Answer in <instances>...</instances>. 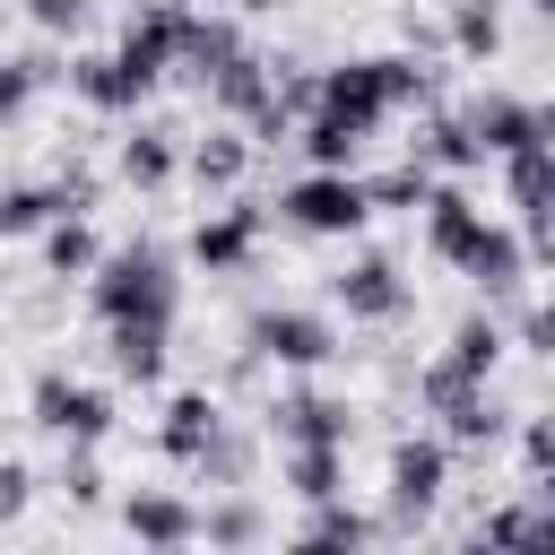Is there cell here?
<instances>
[{
	"label": "cell",
	"mask_w": 555,
	"mask_h": 555,
	"mask_svg": "<svg viewBox=\"0 0 555 555\" xmlns=\"http://www.w3.org/2000/svg\"><path fill=\"white\" fill-rule=\"evenodd\" d=\"M173 35H182V0H139V9H130V26H121V43H113V61L156 95V87H165V69H173Z\"/></svg>",
	"instance_id": "obj_14"
},
{
	"label": "cell",
	"mask_w": 555,
	"mask_h": 555,
	"mask_svg": "<svg viewBox=\"0 0 555 555\" xmlns=\"http://www.w3.org/2000/svg\"><path fill=\"white\" fill-rule=\"evenodd\" d=\"M382 78H390V113H408V104H434V69H425L416 52H382Z\"/></svg>",
	"instance_id": "obj_35"
},
{
	"label": "cell",
	"mask_w": 555,
	"mask_h": 555,
	"mask_svg": "<svg viewBox=\"0 0 555 555\" xmlns=\"http://www.w3.org/2000/svg\"><path fill=\"white\" fill-rule=\"evenodd\" d=\"M61 78H69V95H78V104H95V113H139V104H147V87H139L113 52H78Z\"/></svg>",
	"instance_id": "obj_21"
},
{
	"label": "cell",
	"mask_w": 555,
	"mask_h": 555,
	"mask_svg": "<svg viewBox=\"0 0 555 555\" xmlns=\"http://www.w3.org/2000/svg\"><path fill=\"white\" fill-rule=\"evenodd\" d=\"M269 434L278 442H356V408L338 390H321V382H286L269 399Z\"/></svg>",
	"instance_id": "obj_12"
},
{
	"label": "cell",
	"mask_w": 555,
	"mask_h": 555,
	"mask_svg": "<svg viewBox=\"0 0 555 555\" xmlns=\"http://www.w3.org/2000/svg\"><path fill=\"white\" fill-rule=\"evenodd\" d=\"M416 208H425V243H434V260H442V269H460V251L477 243V225H486V208H477V199L460 191V173H434Z\"/></svg>",
	"instance_id": "obj_15"
},
{
	"label": "cell",
	"mask_w": 555,
	"mask_h": 555,
	"mask_svg": "<svg viewBox=\"0 0 555 555\" xmlns=\"http://www.w3.org/2000/svg\"><path fill=\"white\" fill-rule=\"evenodd\" d=\"M217 425H225V408H217V390H173V399H165V425H156V451L191 468V451H199V442H208Z\"/></svg>",
	"instance_id": "obj_22"
},
{
	"label": "cell",
	"mask_w": 555,
	"mask_h": 555,
	"mask_svg": "<svg viewBox=\"0 0 555 555\" xmlns=\"http://www.w3.org/2000/svg\"><path fill=\"white\" fill-rule=\"evenodd\" d=\"M43 191H52V217H95V199H104V182H95L87 165H61Z\"/></svg>",
	"instance_id": "obj_37"
},
{
	"label": "cell",
	"mask_w": 555,
	"mask_h": 555,
	"mask_svg": "<svg viewBox=\"0 0 555 555\" xmlns=\"http://www.w3.org/2000/svg\"><path fill=\"white\" fill-rule=\"evenodd\" d=\"M260 225H269V217H260L251 199H234V191H225V208H208V217H199L191 260H199L208 278H243V269L260 260Z\"/></svg>",
	"instance_id": "obj_11"
},
{
	"label": "cell",
	"mask_w": 555,
	"mask_h": 555,
	"mask_svg": "<svg viewBox=\"0 0 555 555\" xmlns=\"http://www.w3.org/2000/svg\"><path fill=\"white\" fill-rule=\"evenodd\" d=\"M26 416H35L52 442H104V434H113V399H104L95 382H78L69 364H43V373L26 382Z\"/></svg>",
	"instance_id": "obj_4"
},
{
	"label": "cell",
	"mask_w": 555,
	"mask_h": 555,
	"mask_svg": "<svg viewBox=\"0 0 555 555\" xmlns=\"http://www.w3.org/2000/svg\"><path fill=\"white\" fill-rule=\"evenodd\" d=\"M442 52L460 61L503 52V0H442Z\"/></svg>",
	"instance_id": "obj_25"
},
{
	"label": "cell",
	"mask_w": 555,
	"mask_h": 555,
	"mask_svg": "<svg viewBox=\"0 0 555 555\" xmlns=\"http://www.w3.org/2000/svg\"><path fill=\"white\" fill-rule=\"evenodd\" d=\"M199 538H208V546H260V538H269V512H260L243 486H217V503L199 512Z\"/></svg>",
	"instance_id": "obj_28"
},
{
	"label": "cell",
	"mask_w": 555,
	"mask_h": 555,
	"mask_svg": "<svg viewBox=\"0 0 555 555\" xmlns=\"http://www.w3.org/2000/svg\"><path fill=\"white\" fill-rule=\"evenodd\" d=\"M460 373H477V382H494V364H503V312L486 304V312H468L460 330H451V347H442Z\"/></svg>",
	"instance_id": "obj_33"
},
{
	"label": "cell",
	"mask_w": 555,
	"mask_h": 555,
	"mask_svg": "<svg viewBox=\"0 0 555 555\" xmlns=\"http://www.w3.org/2000/svg\"><path fill=\"white\" fill-rule=\"evenodd\" d=\"M503 199L520 217L529 260H555V139H520L503 156Z\"/></svg>",
	"instance_id": "obj_6"
},
{
	"label": "cell",
	"mask_w": 555,
	"mask_h": 555,
	"mask_svg": "<svg viewBox=\"0 0 555 555\" xmlns=\"http://www.w3.org/2000/svg\"><path fill=\"white\" fill-rule=\"evenodd\" d=\"M477 546H555V503L538 494V503H503V512H486V520H477Z\"/></svg>",
	"instance_id": "obj_31"
},
{
	"label": "cell",
	"mask_w": 555,
	"mask_h": 555,
	"mask_svg": "<svg viewBox=\"0 0 555 555\" xmlns=\"http://www.w3.org/2000/svg\"><path fill=\"white\" fill-rule=\"evenodd\" d=\"M408 156H416L425 173H468V165H486V156L468 147V130H460V113H425V130L408 139Z\"/></svg>",
	"instance_id": "obj_30"
},
{
	"label": "cell",
	"mask_w": 555,
	"mask_h": 555,
	"mask_svg": "<svg viewBox=\"0 0 555 555\" xmlns=\"http://www.w3.org/2000/svg\"><path fill=\"white\" fill-rule=\"evenodd\" d=\"M234 9H243V17H278L286 0H234Z\"/></svg>",
	"instance_id": "obj_42"
},
{
	"label": "cell",
	"mask_w": 555,
	"mask_h": 555,
	"mask_svg": "<svg viewBox=\"0 0 555 555\" xmlns=\"http://www.w3.org/2000/svg\"><path fill=\"white\" fill-rule=\"evenodd\" d=\"M87 304L95 321H173L182 312V278H173V251L165 243H121L87 269Z\"/></svg>",
	"instance_id": "obj_1"
},
{
	"label": "cell",
	"mask_w": 555,
	"mask_h": 555,
	"mask_svg": "<svg viewBox=\"0 0 555 555\" xmlns=\"http://www.w3.org/2000/svg\"><path fill=\"white\" fill-rule=\"evenodd\" d=\"M416 9H442V0H416Z\"/></svg>",
	"instance_id": "obj_44"
},
{
	"label": "cell",
	"mask_w": 555,
	"mask_h": 555,
	"mask_svg": "<svg viewBox=\"0 0 555 555\" xmlns=\"http://www.w3.org/2000/svg\"><path fill=\"white\" fill-rule=\"evenodd\" d=\"M451 113H460V130H468L477 156H512L520 139H555L546 104H529V95H512V87H477V95L451 104Z\"/></svg>",
	"instance_id": "obj_8"
},
{
	"label": "cell",
	"mask_w": 555,
	"mask_h": 555,
	"mask_svg": "<svg viewBox=\"0 0 555 555\" xmlns=\"http://www.w3.org/2000/svg\"><path fill=\"white\" fill-rule=\"evenodd\" d=\"M312 113H330V121H347V130L373 139V130L390 121V78H382V61H338V69H321Z\"/></svg>",
	"instance_id": "obj_10"
},
{
	"label": "cell",
	"mask_w": 555,
	"mask_h": 555,
	"mask_svg": "<svg viewBox=\"0 0 555 555\" xmlns=\"http://www.w3.org/2000/svg\"><path fill=\"white\" fill-rule=\"evenodd\" d=\"M95 260H104V243H95L87 217H43V278L69 286V278H87Z\"/></svg>",
	"instance_id": "obj_27"
},
{
	"label": "cell",
	"mask_w": 555,
	"mask_h": 555,
	"mask_svg": "<svg viewBox=\"0 0 555 555\" xmlns=\"http://www.w3.org/2000/svg\"><path fill=\"white\" fill-rule=\"evenodd\" d=\"M286 147H304V156H312V165H330V173H356V156H364V130H347V121H330V113H304Z\"/></svg>",
	"instance_id": "obj_32"
},
{
	"label": "cell",
	"mask_w": 555,
	"mask_h": 555,
	"mask_svg": "<svg viewBox=\"0 0 555 555\" xmlns=\"http://www.w3.org/2000/svg\"><path fill=\"white\" fill-rule=\"evenodd\" d=\"M26 494H35V468H26V460H0V529L26 512Z\"/></svg>",
	"instance_id": "obj_41"
},
{
	"label": "cell",
	"mask_w": 555,
	"mask_h": 555,
	"mask_svg": "<svg viewBox=\"0 0 555 555\" xmlns=\"http://www.w3.org/2000/svg\"><path fill=\"white\" fill-rule=\"evenodd\" d=\"M278 217H286L295 234H364V225H373V199H364V173L312 165L304 182L278 191Z\"/></svg>",
	"instance_id": "obj_3"
},
{
	"label": "cell",
	"mask_w": 555,
	"mask_h": 555,
	"mask_svg": "<svg viewBox=\"0 0 555 555\" xmlns=\"http://www.w3.org/2000/svg\"><path fill=\"white\" fill-rule=\"evenodd\" d=\"M278 477H286L295 503L347 494V442H278Z\"/></svg>",
	"instance_id": "obj_20"
},
{
	"label": "cell",
	"mask_w": 555,
	"mask_h": 555,
	"mask_svg": "<svg viewBox=\"0 0 555 555\" xmlns=\"http://www.w3.org/2000/svg\"><path fill=\"white\" fill-rule=\"evenodd\" d=\"M121 529H130L139 546L173 555V546H199V503H182V494H165V486H139V494H121Z\"/></svg>",
	"instance_id": "obj_16"
},
{
	"label": "cell",
	"mask_w": 555,
	"mask_h": 555,
	"mask_svg": "<svg viewBox=\"0 0 555 555\" xmlns=\"http://www.w3.org/2000/svg\"><path fill=\"white\" fill-rule=\"evenodd\" d=\"M425 182H434V173H425V165L408 156V165L373 173V182H364V199H373V208H416V199H425Z\"/></svg>",
	"instance_id": "obj_36"
},
{
	"label": "cell",
	"mask_w": 555,
	"mask_h": 555,
	"mask_svg": "<svg viewBox=\"0 0 555 555\" xmlns=\"http://www.w3.org/2000/svg\"><path fill=\"white\" fill-rule=\"evenodd\" d=\"M330 304L347 312V321H373V330H390V321H408V278H399V260L390 251H356L338 278H330Z\"/></svg>",
	"instance_id": "obj_9"
},
{
	"label": "cell",
	"mask_w": 555,
	"mask_h": 555,
	"mask_svg": "<svg viewBox=\"0 0 555 555\" xmlns=\"http://www.w3.org/2000/svg\"><path fill=\"white\" fill-rule=\"evenodd\" d=\"M165 338H173V321H104V364L147 390V382H165Z\"/></svg>",
	"instance_id": "obj_19"
},
{
	"label": "cell",
	"mask_w": 555,
	"mask_h": 555,
	"mask_svg": "<svg viewBox=\"0 0 555 555\" xmlns=\"http://www.w3.org/2000/svg\"><path fill=\"white\" fill-rule=\"evenodd\" d=\"M191 182L208 191V199H225V191H243V173H251V139H243V121H217L208 139H191Z\"/></svg>",
	"instance_id": "obj_18"
},
{
	"label": "cell",
	"mask_w": 555,
	"mask_h": 555,
	"mask_svg": "<svg viewBox=\"0 0 555 555\" xmlns=\"http://www.w3.org/2000/svg\"><path fill=\"white\" fill-rule=\"evenodd\" d=\"M304 546H373L382 538V520H364L347 494H321V503H304V529H295Z\"/></svg>",
	"instance_id": "obj_29"
},
{
	"label": "cell",
	"mask_w": 555,
	"mask_h": 555,
	"mask_svg": "<svg viewBox=\"0 0 555 555\" xmlns=\"http://www.w3.org/2000/svg\"><path fill=\"white\" fill-rule=\"evenodd\" d=\"M243 347H251L260 364H286V373H321V364L338 356V330H330V312H304V304H269V312H251Z\"/></svg>",
	"instance_id": "obj_7"
},
{
	"label": "cell",
	"mask_w": 555,
	"mask_h": 555,
	"mask_svg": "<svg viewBox=\"0 0 555 555\" xmlns=\"http://www.w3.org/2000/svg\"><path fill=\"white\" fill-rule=\"evenodd\" d=\"M43 217H52V191L43 182H0V243L43 234Z\"/></svg>",
	"instance_id": "obj_34"
},
{
	"label": "cell",
	"mask_w": 555,
	"mask_h": 555,
	"mask_svg": "<svg viewBox=\"0 0 555 555\" xmlns=\"http://www.w3.org/2000/svg\"><path fill=\"white\" fill-rule=\"evenodd\" d=\"M520 468L546 494V477H555V416H520Z\"/></svg>",
	"instance_id": "obj_38"
},
{
	"label": "cell",
	"mask_w": 555,
	"mask_h": 555,
	"mask_svg": "<svg viewBox=\"0 0 555 555\" xmlns=\"http://www.w3.org/2000/svg\"><path fill=\"white\" fill-rule=\"evenodd\" d=\"M199 95H208V104H217L225 121H251V113L269 104V61H260V52L243 43V52H234V61H225V69H217V78H208Z\"/></svg>",
	"instance_id": "obj_24"
},
{
	"label": "cell",
	"mask_w": 555,
	"mask_h": 555,
	"mask_svg": "<svg viewBox=\"0 0 555 555\" xmlns=\"http://www.w3.org/2000/svg\"><path fill=\"white\" fill-rule=\"evenodd\" d=\"M460 278L503 312V304L529 286V243H520V225H494V217H486V225H477V243L460 251Z\"/></svg>",
	"instance_id": "obj_13"
},
{
	"label": "cell",
	"mask_w": 555,
	"mask_h": 555,
	"mask_svg": "<svg viewBox=\"0 0 555 555\" xmlns=\"http://www.w3.org/2000/svg\"><path fill=\"white\" fill-rule=\"evenodd\" d=\"M442 494H451V442L442 434H399L390 442V520L382 529H425Z\"/></svg>",
	"instance_id": "obj_5"
},
{
	"label": "cell",
	"mask_w": 555,
	"mask_h": 555,
	"mask_svg": "<svg viewBox=\"0 0 555 555\" xmlns=\"http://www.w3.org/2000/svg\"><path fill=\"white\" fill-rule=\"evenodd\" d=\"M251 460H260V442H251V434L225 416V425H217V434L191 451V477H199V486H251Z\"/></svg>",
	"instance_id": "obj_26"
},
{
	"label": "cell",
	"mask_w": 555,
	"mask_h": 555,
	"mask_svg": "<svg viewBox=\"0 0 555 555\" xmlns=\"http://www.w3.org/2000/svg\"><path fill=\"white\" fill-rule=\"evenodd\" d=\"M26 17H35L43 35H78V26L95 17V0H26Z\"/></svg>",
	"instance_id": "obj_40"
},
{
	"label": "cell",
	"mask_w": 555,
	"mask_h": 555,
	"mask_svg": "<svg viewBox=\"0 0 555 555\" xmlns=\"http://www.w3.org/2000/svg\"><path fill=\"white\" fill-rule=\"evenodd\" d=\"M416 408L434 416V434L451 442V451H494L503 434H512V408L477 382V373H460L451 356H434V364H416Z\"/></svg>",
	"instance_id": "obj_2"
},
{
	"label": "cell",
	"mask_w": 555,
	"mask_h": 555,
	"mask_svg": "<svg viewBox=\"0 0 555 555\" xmlns=\"http://www.w3.org/2000/svg\"><path fill=\"white\" fill-rule=\"evenodd\" d=\"M121 182H139V191H165L173 173H182V147H173V130L165 121H139V130H121Z\"/></svg>",
	"instance_id": "obj_23"
},
{
	"label": "cell",
	"mask_w": 555,
	"mask_h": 555,
	"mask_svg": "<svg viewBox=\"0 0 555 555\" xmlns=\"http://www.w3.org/2000/svg\"><path fill=\"white\" fill-rule=\"evenodd\" d=\"M234 52H243V26H234V17H199V9H182L173 69H165V78H182V87H208V78H217Z\"/></svg>",
	"instance_id": "obj_17"
},
{
	"label": "cell",
	"mask_w": 555,
	"mask_h": 555,
	"mask_svg": "<svg viewBox=\"0 0 555 555\" xmlns=\"http://www.w3.org/2000/svg\"><path fill=\"white\" fill-rule=\"evenodd\" d=\"M503 312H512V338H520V356H555V321H546V304H529V295H512Z\"/></svg>",
	"instance_id": "obj_39"
},
{
	"label": "cell",
	"mask_w": 555,
	"mask_h": 555,
	"mask_svg": "<svg viewBox=\"0 0 555 555\" xmlns=\"http://www.w3.org/2000/svg\"><path fill=\"white\" fill-rule=\"evenodd\" d=\"M529 9H546V17H555V0H529Z\"/></svg>",
	"instance_id": "obj_43"
}]
</instances>
